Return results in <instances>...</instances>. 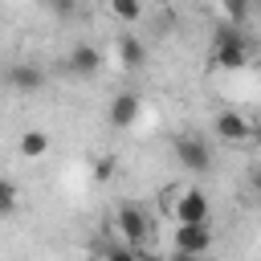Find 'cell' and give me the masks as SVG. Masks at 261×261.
I'll list each match as a JSON object with an SVG mask.
<instances>
[{
	"label": "cell",
	"mask_w": 261,
	"mask_h": 261,
	"mask_svg": "<svg viewBox=\"0 0 261 261\" xmlns=\"http://www.w3.org/2000/svg\"><path fill=\"white\" fill-rule=\"evenodd\" d=\"M135 261H159V257H151V253H135Z\"/></svg>",
	"instance_id": "obj_16"
},
{
	"label": "cell",
	"mask_w": 261,
	"mask_h": 261,
	"mask_svg": "<svg viewBox=\"0 0 261 261\" xmlns=\"http://www.w3.org/2000/svg\"><path fill=\"white\" fill-rule=\"evenodd\" d=\"M16 196H20L16 184L12 179H0V216H12L16 212Z\"/></svg>",
	"instance_id": "obj_13"
},
{
	"label": "cell",
	"mask_w": 261,
	"mask_h": 261,
	"mask_svg": "<svg viewBox=\"0 0 261 261\" xmlns=\"http://www.w3.org/2000/svg\"><path fill=\"white\" fill-rule=\"evenodd\" d=\"M16 151H20V155H24V159H41V155H45V151H49V135H45V130H37V126H33V130H24V135H20V139H16Z\"/></svg>",
	"instance_id": "obj_11"
},
{
	"label": "cell",
	"mask_w": 261,
	"mask_h": 261,
	"mask_svg": "<svg viewBox=\"0 0 261 261\" xmlns=\"http://www.w3.org/2000/svg\"><path fill=\"white\" fill-rule=\"evenodd\" d=\"M175 224H208V196L200 188H188L175 196Z\"/></svg>",
	"instance_id": "obj_3"
},
{
	"label": "cell",
	"mask_w": 261,
	"mask_h": 261,
	"mask_svg": "<svg viewBox=\"0 0 261 261\" xmlns=\"http://www.w3.org/2000/svg\"><path fill=\"white\" fill-rule=\"evenodd\" d=\"M94 171H98V179H110V175H114V159H110V155H102Z\"/></svg>",
	"instance_id": "obj_14"
},
{
	"label": "cell",
	"mask_w": 261,
	"mask_h": 261,
	"mask_svg": "<svg viewBox=\"0 0 261 261\" xmlns=\"http://www.w3.org/2000/svg\"><path fill=\"white\" fill-rule=\"evenodd\" d=\"M171 261H196V257H184V253H175V257H171Z\"/></svg>",
	"instance_id": "obj_17"
},
{
	"label": "cell",
	"mask_w": 261,
	"mask_h": 261,
	"mask_svg": "<svg viewBox=\"0 0 261 261\" xmlns=\"http://www.w3.org/2000/svg\"><path fill=\"white\" fill-rule=\"evenodd\" d=\"M102 261H135V249H110Z\"/></svg>",
	"instance_id": "obj_15"
},
{
	"label": "cell",
	"mask_w": 261,
	"mask_h": 261,
	"mask_svg": "<svg viewBox=\"0 0 261 261\" xmlns=\"http://www.w3.org/2000/svg\"><path fill=\"white\" fill-rule=\"evenodd\" d=\"M135 118H139V94H135V90L114 94V98H110V122H114L118 130H126Z\"/></svg>",
	"instance_id": "obj_7"
},
{
	"label": "cell",
	"mask_w": 261,
	"mask_h": 261,
	"mask_svg": "<svg viewBox=\"0 0 261 261\" xmlns=\"http://www.w3.org/2000/svg\"><path fill=\"white\" fill-rule=\"evenodd\" d=\"M8 86H12V90L33 94V90H41V86H45V73H41L37 65H29V61H16V65H8Z\"/></svg>",
	"instance_id": "obj_9"
},
{
	"label": "cell",
	"mask_w": 261,
	"mask_h": 261,
	"mask_svg": "<svg viewBox=\"0 0 261 261\" xmlns=\"http://www.w3.org/2000/svg\"><path fill=\"white\" fill-rule=\"evenodd\" d=\"M114 224H118V232H122V241H126V249H135V245H143V237H147V212L139 208V204H122L118 208V216H114Z\"/></svg>",
	"instance_id": "obj_5"
},
{
	"label": "cell",
	"mask_w": 261,
	"mask_h": 261,
	"mask_svg": "<svg viewBox=\"0 0 261 261\" xmlns=\"http://www.w3.org/2000/svg\"><path fill=\"white\" fill-rule=\"evenodd\" d=\"M98 65H102V53H98L94 45H77V49L65 57V69H69V73H77V77L98 73Z\"/></svg>",
	"instance_id": "obj_8"
},
{
	"label": "cell",
	"mask_w": 261,
	"mask_h": 261,
	"mask_svg": "<svg viewBox=\"0 0 261 261\" xmlns=\"http://www.w3.org/2000/svg\"><path fill=\"white\" fill-rule=\"evenodd\" d=\"M110 12H114L118 20H126V24H135V20L143 16V4H139V0H114Z\"/></svg>",
	"instance_id": "obj_12"
},
{
	"label": "cell",
	"mask_w": 261,
	"mask_h": 261,
	"mask_svg": "<svg viewBox=\"0 0 261 261\" xmlns=\"http://www.w3.org/2000/svg\"><path fill=\"white\" fill-rule=\"evenodd\" d=\"M114 49H118V61H122L126 69H139V65L147 61V49H143V41H139L135 33H122Z\"/></svg>",
	"instance_id": "obj_10"
},
{
	"label": "cell",
	"mask_w": 261,
	"mask_h": 261,
	"mask_svg": "<svg viewBox=\"0 0 261 261\" xmlns=\"http://www.w3.org/2000/svg\"><path fill=\"white\" fill-rule=\"evenodd\" d=\"M212 57H216L220 69H241V65L249 61V37H245L241 29H232V24L220 29V33H216V53H212Z\"/></svg>",
	"instance_id": "obj_1"
},
{
	"label": "cell",
	"mask_w": 261,
	"mask_h": 261,
	"mask_svg": "<svg viewBox=\"0 0 261 261\" xmlns=\"http://www.w3.org/2000/svg\"><path fill=\"white\" fill-rule=\"evenodd\" d=\"M253 122L245 118V114H237V110H220L216 114V135L224 139V143H245V139H253Z\"/></svg>",
	"instance_id": "obj_6"
},
{
	"label": "cell",
	"mask_w": 261,
	"mask_h": 261,
	"mask_svg": "<svg viewBox=\"0 0 261 261\" xmlns=\"http://www.w3.org/2000/svg\"><path fill=\"white\" fill-rule=\"evenodd\" d=\"M175 159H179L188 171H208V167H212V147H208L204 135L184 130V135H175Z\"/></svg>",
	"instance_id": "obj_2"
},
{
	"label": "cell",
	"mask_w": 261,
	"mask_h": 261,
	"mask_svg": "<svg viewBox=\"0 0 261 261\" xmlns=\"http://www.w3.org/2000/svg\"><path fill=\"white\" fill-rule=\"evenodd\" d=\"M208 249H212V228H208V224H179V228H175V253L200 261Z\"/></svg>",
	"instance_id": "obj_4"
}]
</instances>
